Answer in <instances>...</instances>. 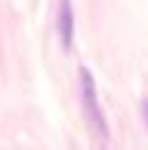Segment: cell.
I'll list each match as a JSON object with an SVG mask.
<instances>
[{
	"mask_svg": "<svg viewBox=\"0 0 148 150\" xmlns=\"http://www.w3.org/2000/svg\"><path fill=\"white\" fill-rule=\"evenodd\" d=\"M79 89H82V106H84V113L89 118V123L99 130V135L106 138L109 126H106V118H104V111H101V101H99L96 79L91 74V69H86V67H79Z\"/></svg>",
	"mask_w": 148,
	"mask_h": 150,
	"instance_id": "obj_1",
	"label": "cell"
},
{
	"mask_svg": "<svg viewBox=\"0 0 148 150\" xmlns=\"http://www.w3.org/2000/svg\"><path fill=\"white\" fill-rule=\"evenodd\" d=\"M57 35L62 42V49L69 52L74 45V8L72 0H59V10H57Z\"/></svg>",
	"mask_w": 148,
	"mask_h": 150,
	"instance_id": "obj_2",
	"label": "cell"
},
{
	"mask_svg": "<svg viewBox=\"0 0 148 150\" xmlns=\"http://www.w3.org/2000/svg\"><path fill=\"white\" fill-rule=\"evenodd\" d=\"M141 111H143V123L148 128V98H143V106H141Z\"/></svg>",
	"mask_w": 148,
	"mask_h": 150,
	"instance_id": "obj_3",
	"label": "cell"
}]
</instances>
